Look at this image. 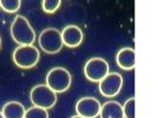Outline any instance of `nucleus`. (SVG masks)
Masks as SVG:
<instances>
[{"label":"nucleus","mask_w":157,"mask_h":118,"mask_svg":"<svg viewBox=\"0 0 157 118\" xmlns=\"http://www.w3.org/2000/svg\"><path fill=\"white\" fill-rule=\"evenodd\" d=\"M12 59L17 67L29 70L38 63L40 52L34 45H18L12 54Z\"/></svg>","instance_id":"f03ea898"},{"label":"nucleus","mask_w":157,"mask_h":118,"mask_svg":"<svg viewBox=\"0 0 157 118\" xmlns=\"http://www.w3.org/2000/svg\"><path fill=\"white\" fill-rule=\"evenodd\" d=\"M71 118H83V117H80V116H78V115H77V116H73V117H71Z\"/></svg>","instance_id":"f3484780"},{"label":"nucleus","mask_w":157,"mask_h":118,"mask_svg":"<svg viewBox=\"0 0 157 118\" xmlns=\"http://www.w3.org/2000/svg\"><path fill=\"white\" fill-rule=\"evenodd\" d=\"M118 67L125 71H130L135 67V51L133 48H123L116 55Z\"/></svg>","instance_id":"9d476101"},{"label":"nucleus","mask_w":157,"mask_h":118,"mask_svg":"<svg viewBox=\"0 0 157 118\" xmlns=\"http://www.w3.org/2000/svg\"><path fill=\"white\" fill-rule=\"evenodd\" d=\"M21 7L20 0H0V9L9 13H15Z\"/></svg>","instance_id":"ddd939ff"},{"label":"nucleus","mask_w":157,"mask_h":118,"mask_svg":"<svg viewBox=\"0 0 157 118\" xmlns=\"http://www.w3.org/2000/svg\"><path fill=\"white\" fill-rule=\"evenodd\" d=\"M71 84L72 76L65 67H54L46 74V85L56 94L67 91Z\"/></svg>","instance_id":"7ed1b4c3"},{"label":"nucleus","mask_w":157,"mask_h":118,"mask_svg":"<svg viewBox=\"0 0 157 118\" xmlns=\"http://www.w3.org/2000/svg\"><path fill=\"white\" fill-rule=\"evenodd\" d=\"M61 6V0H44L41 4L43 10L46 13H54Z\"/></svg>","instance_id":"dca6fc26"},{"label":"nucleus","mask_w":157,"mask_h":118,"mask_svg":"<svg viewBox=\"0 0 157 118\" xmlns=\"http://www.w3.org/2000/svg\"><path fill=\"white\" fill-rule=\"evenodd\" d=\"M123 86V78L117 72H110L99 82V90L105 97H113L119 94Z\"/></svg>","instance_id":"0eeeda50"},{"label":"nucleus","mask_w":157,"mask_h":118,"mask_svg":"<svg viewBox=\"0 0 157 118\" xmlns=\"http://www.w3.org/2000/svg\"><path fill=\"white\" fill-rule=\"evenodd\" d=\"M10 33L12 39L18 45H33L36 41V32L31 22L25 16H16L11 23Z\"/></svg>","instance_id":"f257e3e1"},{"label":"nucleus","mask_w":157,"mask_h":118,"mask_svg":"<svg viewBox=\"0 0 157 118\" xmlns=\"http://www.w3.org/2000/svg\"><path fill=\"white\" fill-rule=\"evenodd\" d=\"M38 43L39 48L46 54H57L63 46L61 32L56 28H46L41 31Z\"/></svg>","instance_id":"39448f33"},{"label":"nucleus","mask_w":157,"mask_h":118,"mask_svg":"<svg viewBox=\"0 0 157 118\" xmlns=\"http://www.w3.org/2000/svg\"><path fill=\"white\" fill-rule=\"evenodd\" d=\"M100 101L91 96L82 97L76 105L77 115L83 118H96L100 115Z\"/></svg>","instance_id":"6e6552de"},{"label":"nucleus","mask_w":157,"mask_h":118,"mask_svg":"<svg viewBox=\"0 0 157 118\" xmlns=\"http://www.w3.org/2000/svg\"><path fill=\"white\" fill-rule=\"evenodd\" d=\"M122 108L124 118H135V99L134 97L128 99L122 106Z\"/></svg>","instance_id":"2eb2a0df"},{"label":"nucleus","mask_w":157,"mask_h":118,"mask_svg":"<svg viewBox=\"0 0 157 118\" xmlns=\"http://www.w3.org/2000/svg\"><path fill=\"white\" fill-rule=\"evenodd\" d=\"M61 38L63 45L68 46V48H77L82 44L84 34L83 31L76 25H70L67 27H65L61 32Z\"/></svg>","instance_id":"1a4fd4ad"},{"label":"nucleus","mask_w":157,"mask_h":118,"mask_svg":"<svg viewBox=\"0 0 157 118\" xmlns=\"http://www.w3.org/2000/svg\"><path fill=\"white\" fill-rule=\"evenodd\" d=\"M0 118H4V116H2V113H1V111H0Z\"/></svg>","instance_id":"a211bd4d"},{"label":"nucleus","mask_w":157,"mask_h":118,"mask_svg":"<svg viewBox=\"0 0 157 118\" xmlns=\"http://www.w3.org/2000/svg\"><path fill=\"white\" fill-rule=\"evenodd\" d=\"M23 118H49V112L45 108H40L37 106H32L26 110Z\"/></svg>","instance_id":"4468645a"},{"label":"nucleus","mask_w":157,"mask_h":118,"mask_svg":"<svg viewBox=\"0 0 157 118\" xmlns=\"http://www.w3.org/2000/svg\"><path fill=\"white\" fill-rule=\"evenodd\" d=\"M101 118H124L122 105L117 101H107L101 105L100 115Z\"/></svg>","instance_id":"9b49d317"},{"label":"nucleus","mask_w":157,"mask_h":118,"mask_svg":"<svg viewBox=\"0 0 157 118\" xmlns=\"http://www.w3.org/2000/svg\"><path fill=\"white\" fill-rule=\"evenodd\" d=\"M29 99L33 106L40 108H52L57 102V94L52 91L46 84H39L32 88L29 93Z\"/></svg>","instance_id":"20e7f679"},{"label":"nucleus","mask_w":157,"mask_h":118,"mask_svg":"<svg viewBox=\"0 0 157 118\" xmlns=\"http://www.w3.org/2000/svg\"><path fill=\"white\" fill-rule=\"evenodd\" d=\"M1 113L4 118H23L26 108L18 101H9L2 106Z\"/></svg>","instance_id":"f8f14e48"},{"label":"nucleus","mask_w":157,"mask_h":118,"mask_svg":"<svg viewBox=\"0 0 157 118\" xmlns=\"http://www.w3.org/2000/svg\"><path fill=\"white\" fill-rule=\"evenodd\" d=\"M110 73V65L102 57H93L84 66V76L94 83H99Z\"/></svg>","instance_id":"423d86ee"},{"label":"nucleus","mask_w":157,"mask_h":118,"mask_svg":"<svg viewBox=\"0 0 157 118\" xmlns=\"http://www.w3.org/2000/svg\"><path fill=\"white\" fill-rule=\"evenodd\" d=\"M0 48H1V37H0Z\"/></svg>","instance_id":"6ab92c4d"}]
</instances>
